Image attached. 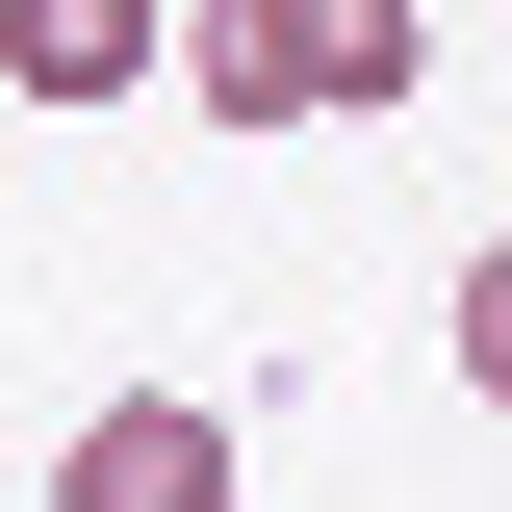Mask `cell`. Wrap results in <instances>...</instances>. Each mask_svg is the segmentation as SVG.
<instances>
[{
    "label": "cell",
    "instance_id": "7a4b0ae2",
    "mask_svg": "<svg viewBox=\"0 0 512 512\" xmlns=\"http://www.w3.org/2000/svg\"><path fill=\"white\" fill-rule=\"evenodd\" d=\"M52 512H231V410L205 384H103L52 436Z\"/></svg>",
    "mask_w": 512,
    "mask_h": 512
},
{
    "label": "cell",
    "instance_id": "6da1fadb",
    "mask_svg": "<svg viewBox=\"0 0 512 512\" xmlns=\"http://www.w3.org/2000/svg\"><path fill=\"white\" fill-rule=\"evenodd\" d=\"M180 77L205 128H359V103H436V0H180Z\"/></svg>",
    "mask_w": 512,
    "mask_h": 512
},
{
    "label": "cell",
    "instance_id": "277c9868",
    "mask_svg": "<svg viewBox=\"0 0 512 512\" xmlns=\"http://www.w3.org/2000/svg\"><path fill=\"white\" fill-rule=\"evenodd\" d=\"M436 333H461V384H487V410H512V231H487V256H461V282H436Z\"/></svg>",
    "mask_w": 512,
    "mask_h": 512
},
{
    "label": "cell",
    "instance_id": "3957f363",
    "mask_svg": "<svg viewBox=\"0 0 512 512\" xmlns=\"http://www.w3.org/2000/svg\"><path fill=\"white\" fill-rule=\"evenodd\" d=\"M180 77V0H0V103H128Z\"/></svg>",
    "mask_w": 512,
    "mask_h": 512
}]
</instances>
